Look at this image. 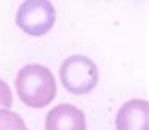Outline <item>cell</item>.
<instances>
[{
  "label": "cell",
  "mask_w": 149,
  "mask_h": 130,
  "mask_svg": "<svg viewBox=\"0 0 149 130\" xmlns=\"http://www.w3.org/2000/svg\"><path fill=\"white\" fill-rule=\"evenodd\" d=\"M13 105V92L5 80L0 79V110H10Z\"/></svg>",
  "instance_id": "52a82bcc"
},
{
  "label": "cell",
  "mask_w": 149,
  "mask_h": 130,
  "mask_svg": "<svg viewBox=\"0 0 149 130\" xmlns=\"http://www.w3.org/2000/svg\"><path fill=\"white\" fill-rule=\"evenodd\" d=\"M0 130H29L17 113L11 110H0Z\"/></svg>",
  "instance_id": "8992f818"
},
{
  "label": "cell",
  "mask_w": 149,
  "mask_h": 130,
  "mask_svg": "<svg viewBox=\"0 0 149 130\" xmlns=\"http://www.w3.org/2000/svg\"><path fill=\"white\" fill-rule=\"evenodd\" d=\"M14 21L25 35L39 38L54 28L57 11L50 0H24L16 11Z\"/></svg>",
  "instance_id": "3957f363"
},
{
  "label": "cell",
  "mask_w": 149,
  "mask_h": 130,
  "mask_svg": "<svg viewBox=\"0 0 149 130\" xmlns=\"http://www.w3.org/2000/svg\"><path fill=\"white\" fill-rule=\"evenodd\" d=\"M46 130H86V116L71 104L55 105L46 115Z\"/></svg>",
  "instance_id": "5b68a950"
},
{
  "label": "cell",
  "mask_w": 149,
  "mask_h": 130,
  "mask_svg": "<svg viewBox=\"0 0 149 130\" xmlns=\"http://www.w3.org/2000/svg\"><path fill=\"white\" fill-rule=\"evenodd\" d=\"M116 130H149V104L144 99H130L123 104L115 117Z\"/></svg>",
  "instance_id": "277c9868"
},
{
  "label": "cell",
  "mask_w": 149,
  "mask_h": 130,
  "mask_svg": "<svg viewBox=\"0 0 149 130\" xmlns=\"http://www.w3.org/2000/svg\"><path fill=\"white\" fill-rule=\"evenodd\" d=\"M60 80L71 94H88L99 83L97 64L85 55H71L61 63Z\"/></svg>",
  "instance_id": "7a4b0ae2"
},
{
  "label": "cell",
  "mask_w": 149,
  "mask_h": 130,
  "mask_svg": "<svg viewBox=\"0 0 149 130\" xmlns=\"http://www.w3.org/2000/svg\"><path fill=\"white\" fill-rule=\"evenodd\" d=\"M17 97L30 108H44L57 96V82L49 67L38 63L25 64L19 69L14 80Z\"/></svg>",
  "instance_id": "6da1fadb"
}]
</instances>
